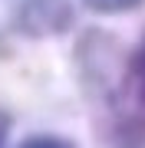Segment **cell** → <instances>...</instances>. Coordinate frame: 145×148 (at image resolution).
I'll use <instances>...</instances> for the list:
<instances>
[{"instance_id":"cell-1","label":"cell","mask_w":145,"mask_h":148,"mask_svg":"<svg viewBox=\"0 0 145 148\" xmlns=\"http://www.w3.org/2000/svg\"><path fill=\"white\" fill-rule=\"evenodd\" d=\"M69 0H16L13 3V27L23 36H56L69 30Z\"/></svg>"},{"instance_id":"cell-2","label":"cell","mask_w":145,"mask_h":148,"mask_svg":"<svg viewBox=\"0 0 145 148\" xmlns=\"http://www.w3.org/2000/svg\"><path fill=\"white\" fill-rule=\"evenodd\" d=\"M82 3L96 13H129L135 7H142L145 0H82Z\"/></svg>"},{"instance_id":"cell-3","label":"cell","mask_w":145,"mask_h":148,"mask_svg":"<svg viewBox=\"0 0 145 148\" xmlns=\"http://www.w3.org/2000/svg\"><path fill=\"white\" fill-rule=\"evenodd\" d=\"M16 148H76V145L69 142V138H63V135H30Z\"/></svg>"},{"instance_id":"cell-4","label":"cell","mask_w":145,"mask_h":148,"mask_svg":"<svg viewBox=\"0 0 145 148\" xmlns=\"http://www.w3.org/2000/svg\"><path fill=\"white\" fill-rule=\"evenodd\" d=\"M132 73H135V79H139V95H142V102H145V40H142L139 53L132 56Z\"/></svg>"},{"instance_id":"cell-5","label":"cell","mask_w":145,"mask_h":148,"mask_svg":"<svg viewBox=\"0 0 145 148\" xmlns=\"http://www.w3.org/2000/svg\"><path fill=\"white\" fill-rule=\"evenodd\" d=\"M7 135H10V115L0 109V148L7 145Z\"/></svg>"}]
</instances>
